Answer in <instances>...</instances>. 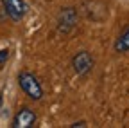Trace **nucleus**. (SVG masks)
<instances>
[{"mask_svg":"<svg viewBox=\"0 0 129 128\" xmlns=\"http://www.w3.org/2000/svg\"><path fill=\"white\" fill-rule=\"evenodd\" d=\"M18 85H20V88L29 96L30 99H34V101L41 99L43 88H41V85H40V81L36 79L34 74H30V72H20L18 74Z\"/></svg>","mask_w":129,"mask_h":128,"instance_id":"1","label":"nucleus"},{"mask_svg":"<svg viewBox=\"0 0 129 128\" xmlns=\"http://www.w3.org/2000/svg\"><path fill=\"white\" fill-rule=\"evenodd\" d=\"M6 7V16H9L13 22H20L25 18V14L29 13V6L25 0H4Z\"/></svg>","mask_w":129,"mask_h":128,"instance_id":"2","label":"nucleus"},{"mask_svg":"<svg viewBox=\"0 0 129 128\" xmlns=\"http://www.w3.org/2000/svg\"><path fill=\"white\" fill-rule=\"evenodd\" d=\"M77 24V13L74 7H64L61 9L59 16H57V31L59 33H70Z\"/></svg>","mask_w":129,"mask_h":128,"instance_id":"3","label":"nucleus"},{"mask_svg":"<svg viewBox=\"0 0 129 128\" xmlns=\"http://www.w3.org/2000/svg\"><path fill=\"white\" fill-rule=\"evenodd\" d=\"M72 67H74V70L77 72V74H88L91 69H93V58H91V54L90 52H86V51H81V52H77L74 58H72Z\"/></svg>","mask_w":129,"mask_h":128,"instance_id":"4","label":"nucleus"},{"mask_svg":"<svg viewBox=\"0 0 129 128\" xmlns=\"http://www.w3.org/2000/svg\"><path fill=\"white\" fill-rule=\"evenodd\" d=\"M36 123V114L30 108H22L13 119V128H30Z\"/></svg>","mask_w":129,"mask_h":128,"instance_id":"5","label":"nucleus"},{"mask_svg":"<svg viewBox=\"0 0 129 128\" xmlns=\"http://www.w3.org/2000/svg\"><path fill=\"white\" fill-rule=\"evenodd\" d=\"M115 51L117 52H129V29L124 34H120L115 42Z\"/></svg>","mask_w":129,"mask_h":128,"instance_id":"6","label":"nucleus"},{"mask_svg":"<svg viewBox=\"0 0 129 128\" xmlns=\"http://www.w3.org/2000/svg\"><path fill=\"white\" fill-rule=\"evenodd\" d=\"M7 58H9V51L7 49H2V51H0V69H2L4 61H7Z\"/></svg>","mask_w":129,"mask_h":128,"instance_id":"7","label":"nucleus"}]
</instances>
